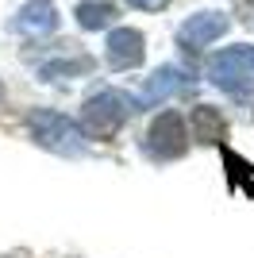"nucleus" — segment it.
<instances>
[{
  "label": "nucleus",
  "instance_id": "obj_1",
  "mask_svg": "<svg viewBox=\"0 0 254 258\" xmlns=\"http://www.w3.org/2000/svg\"><path fill=\"white\" fill-rule=\"evenodd\" d=\"M135 112H139L135 97H127L119 89H104V93H96V97L85 100V112H81L85 135H93V139H112Z\"/></svg>",
  "mask_w": 254,
  "mask_h": 258
},
{
  "label": "nucleus",
  "instance_id": "obj_2",
  "mask_svg": "<svg viewBox=\"0 0 254 258\" xmlns=\"http://www.w3.org/2000/svg\"><path fill=\"white\" fill-rule=\"evenodd\" d=\"M212 85H220L231 97H246L254 89V46H227L208 62Z\"/></svg>",
  "mask_w": 254,
  "mask_h": 258
},
{
  "label": "nucleus",
  "instance_id": "obj_3",
  "mask_svg": "<svg viewBox=\"0 0 254 258\" xmlns=\"http://www.w3.org/2000/svg\"><path fill=\"white\" fill-rule=\"evenodd\" d=\"M31 131H35V139H39L46 151H54V154L77 158V154L85 151V131L77 127L70 116H62V112H35L31 116Z\"/></svg>",
  "mask_w": 254,
  "mask_h": 258
},
{
  "label": "nucleus",
  "instance_id": "obj_4",
  "mask_svg": "<svg viewBox=\"0 0 254 258\" xmlns=\"http://www.w3.org/2000/svg\"><path fill=\"white\" fill-rule=\"evenodd\" d=\"M147 147L154 158H181L189 151V127L177 112H162L154 123H150V135H147Z\"/></svg>",
  "mask_w": 254,
  "mask_h": 258
},
{
  "label": "nucleus",
  "instance_id": "obj_5",
  "mask_svg": "<svg viewBox=\"0 0 254 258\" xmlns=\"http://www.w3.org/2000/svg\"><path fill=\"white\" fill-rule=\"evenodd\" d=\"M223 31H227V16L223 12H197L193 20H185L177 27V43L185 50H201V46L216 43Z\"/></svg>",
  "mask_w": 254,
  "mask_h": 258
},
{
  "label": "nucleus",
  "instance_id": "obj_6",
  "mask_svg": "<svg viewBox=\"0 0 254 258\" xmlns=\"http://www.w3.org/2000/svg\"><path fill=\"white\" fill-rule=\"evenodd\" d=\"M108 62L116 66V70H131V66L143 62V35L135 27H116V31L108 35Z\"/></svg>",
  "mask_w": 254,
  "mask_h": 258
},
{
  "label": "nucleus",
  "instance_id": "obj_7",
  "mask_svg": "<svg viewBox=\"0 0 254 258\" xmlns=\"http://www.w3.org/2000/svg\"><path fill=\"white\" fill-rule=\"evenodd\" d=\"M12 27H16L20 35H50L54 27H58V12H54L50 4L35 0V4H27V8L12 20Z\"/></svg>",
  "mask_w": 254,
  "mask_h": 258
},
{
  "label": "nucleus",
  "instance_id": "obj_8",
  "mask_svg": "<svg viewBox=\"0 0 254 258\" xmlns=\"http://www.w3.org/2000/svg\"><path fill=\"white\" fill-rule=\"evenodd\" d=\"M193 139H201V143H220L223 135H227V123H223V116L216 112V108L201 104V108H193Z\"/></svg>",
  "mask_w": 254,
  "mask_h": 258
},
{
  "label": "nucleus",
  "instance_id": "obj_9",
  "mask_svg": "<svg viewBox=\"0 0 254 258\" xmlns=\"http://www.w3.org/2000/svg\"><path fill=\"white\" fill-rule=\"evenodd\" d=\"M189 89V77L181 74L177 66H166V70H158V74L147 81V97L143 100H166L173 97V93H185Z\"/></svg>",
  "mask_w": 254,
  "mask_h": 258
},
{
  "label": "nucleus",
  "instance_id": "obj_10",
  "mask_svg": "<svg viewBox=\"0 0 254 258\" xmlns=\"http://www.w3.org/2000/svg\"><path fill=\"white\" fill-rule=\"evenodd\" d=\"M116 4H104V0H85L77 4V23L85 31H100V27H112L116 23Z\"/></svg>",
  "mask_w": 254,
  "mask_h": 258
},
{
  "label": "nucleus",
  "instance_id": "obj_11",
  "mask_svg": "<svg viewBox=\"0 0 254 258\" xmlns=\"http://www.w3.org/2000/svg\"><path fill=\"white\" fill-rule=\"evenodd\" d=\"M93 70V58H85V54H77V58H54V62H42L39 66V77H46V81H54V77H77V74H89Z\"/></svg>",
  "mask_w": 254,
  "mask_h": 258
},
{
  "label": "nucleus",
  "instance_id": "obj_12",
  "mask_svg": "<svg viewBox=\"0 0 254 258\" xmlns=\"http://www.w3.org/2000/svg\"><path fill=\"white\" fill-rule=\"evenodd\" d=\"M127 4H131V8H147V12H154V8H162L166 0H127Z\"/></svg>",
  "mask_w": 254,
  "mask_h": 258
}]
</instances>
